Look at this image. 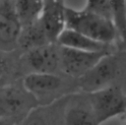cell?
<instances>
[{
    "mask_svg": "<svg viewBox=\"0 0 126 125\" xmlns=\"http://www.w3.org/2000/svg\"><path fill=\"white\" fill-rule=\"evenodd\" d=\"M65 28L107 45L119 37L112 20L96 15L85 8L75 9L65 6Z\"/></svg>",
    "mask_w": 126,
    "mask_h": 125,
    "instance_id": "6da1fadb",
    "label": "cell"
},
{
    "mask_svg": "<svg viewBox=\"0 0 126 125\" xmlns=\"http://www.w3.org/2000/svg\"><path fill=\"white\" fill-rule=\"evenodd\" d=\"M121 71L119 55L106 53L88 72L79 79V87L87 94H92L114 85V81Z\"/></svg>",
    "mask_w": 126,
    "mask_h": 125,
    "instance_id": "7a4b0ae2",
    "label": "cell"
},
{
    "mask_svg": "<svg viewBox=\"0 0 126 125\" xmlns=\"http://www.w3.org/2000/svg\"><path fill=\"white\" fill-rule=\"evenodd\" d=\"M89 94L90 106L97 125L124 115L126 99L124 92L120 87L111 85Z\"/></svg>",
    "mask_w": 126,
    "mask_h": 125,
    "instance_id": "3957f363",
    "label": "cell"
},
{
    "mask_svg": "<svg viewBox=\"0 0 126 125\" xmlns=\"http://www.w3.org/2000/svg\"><path fill=\"white\" fill-rule=\"evenodd\" d=\"M106 53L109 52H91L59 46V67L65 74L80 78Z\"/></svg>",
    "mask_w": 126,
    "mask_h": 125,
    "instance_id": "277c9868",
    "label": "cell"
},
{
    "mask_svg": "<svg viewBox=\"0 0 126 125\" xmlns=\"http://www.w3.org/2000/svg\"><path fill=\"white\" fill-rule=\"evenodd\" d=\"M65 6L64 0H44L38 22L49 42L56 43L57 37L65 29Z\"/></svg>",
    "mask_w": 126,
    "mask_h": 125,
    "instance_id": "5b68a950",
    "label": "cell"
},
{
    "mask_svg": "<svg viewBox=\"0 0 126 125\" xmlns=\"http://www.w3.org/2000/svg\"><path fill=\"white\" fill-rule=\"evenodd\" d=\"M26 61L32 72L55 73L59 68V46L48 42L26 51Z\"/></svg>",
    "mask_w": 126,
    "mask_h": 125,
    "instance_id": "8992f818",
    "label": "cell"
},
{
    "mask_svg": "<svg viewBox=\"0 0 126 125\" xmlns=\"http://www.w3.org/2000/svg\"><path fill=\"white\" fill-rule=\"evenodd\" d=\"M61 86L62 79L55 73L32 72L23 79L25 91L37 100L56 93Z\"/></svg>",
    "mask_w": 126,
    "mask_h": 125,
    "instance_id": "52a82bcc",
    "label": "cell"
},
{
    "mask_svg": "<svg viewBox=\"0 0 126 125\" xmlns=\"http://www.w3.org/2000/svg\"><path fill=\"white\" fill-rule=\"evenodd\" d=\"M26 110H32L28 94L13 86L0 89V117L13 119Z\"/></svg>",
    "mask_w": 126,
    "mask_h": 125,
    "instance_id": "ba28073f",
    "label": "cell"
},
{
    "mask_svg": "<svg viewBox=\"0 0 126 125\" xmlns=\"http://www.w3.org/2000/svg\"><path fill=\"white\" fill-rule=\"evenodd\" d=\"M22 25L17 18L12 3L4 0L0 6V46L10 50L17 44Z\"/></svg>",
    "mask_w": 126,
    "mask_h": 125,
    "instance_id": "9c48e42d",
    "label": "cell"
},
{
    "mask_svg": "<svg viewBox=\"0 0 126 125\" xmlns=\"http://www.w3.org/2000/svg\"><path fill=\"white\" fill-rule=\"evenodd\" d=\"M56 44L61 47L83 50V51H91V52H98V51H108V45L95 41L88 36L79 33L75 31L64 29L62 32L59 34L56 40Z\"/></svg>",
    "mask_w": 126,
    "mask_h": 125,
    "instance_id": "30bf717a",
    "label": "cell"
},
{
    "mask_svg": "<svg viewBox=\"0 0 126 125\" xmlns=\"http://www.w3.org/2000/svg\"><path fill=\"white\" fill-rule=\"evenodd\" d=\"M12 6L22 27H25L39 20L44 0H13Z\"/></svg>",
    "mask_w": 126,
    "mask_h": 125,
    "instance_id": "8fae6325",
    "label": "cell"
},
{
    "mask_svg": "<svg viewBox=\"0 0 126 125\" xmlns=\"http://www.w3.org/2000/svg\"><path fill=\"white\" fill-rule=\"evenodd\" d=\"M48 42L41 25L37 21L29 26L22 27L17 44H19L23 50L28 51Z\"/></svg>",
    "mask_w": 126,
    "mask_h": 125,
    "instance_id": "7c38bea8",
    "label": "cell"
},
{
    "mask_svg": "<svg viewBox=\"0 0 126 125\" xmlns=\"http://www.w3.org/2000/svg\"><path fill=\"white\" fill-rule=\"evenodd\" d=\"M63 125H97L93 110L82 103L69 106L63 116Z\"/></svg>",
    "mask_w": 126,
    "mask_h": 125,
    "instance_id": "4fadbf2b",
    "label": "cell"
},
{
    "mask_svg": "<svg viewBox=\"0 0 126 125\" xmlns=\"http://www.w3.org/2000/svg\"><path fill=\"white\" fill-rule=\"evenodd\" d=\"M112 21L118 31L120 39L123 41L125 36V27H126V5L125 0H109Z\"/></svg>",
    "mask_w": 126,
    "mask_h": 125,
    "instance_id": "5bb4252c",
    "label": "cell"
},
{
    "mask_svg": "<svg viewBox=\"0 0 126 125\" xmlns=\"http://www.w3.org/2000/svg\"><path fill=\"white\" fill-rule=\"evenodd\" d=\"M85 9L101 17L112 20V13L109 0H87Z\"/></svg>",
    "mask_w": 126,
    "mask_h": 125,
    "instance_id": "9a60e30c",
    "label": "cell"
},
{
    "mask_svg": "<svg viewBox=\"0 0 126 125\" xmlns=\"http://www.w3.org/2000/svg\"><path fill=\"white\" fill-rule=\"evenodd\" d=\"M24 125H48L44 117L36 112H32L26 119Z\"/></svg>",
    "mask_w": 126,
    "mask_h": 125,
    "instance_id": "2e32d148",
    "label": "cell"
},
{
    "mask_svg": "<svg viewBox=\"0 0 126 125\" xmlns=\"http://www.w3.org/2000/svg\"><path fill=\"white\" fill-rule=\"evenodd\" d=\"M6 61L4 59V57L0 54V79L3 78V76L6 73Z\"/></svg>",
    "mask_w": 126,
    "mask_h": 125,
    "instance_id": "e0dca14e",
    "label": "cell"
},
{
    "mask_svg": "<svg viewBox=\"0 0 126 125\" xmlns=\"http://www.w3.org/2000/svg\"><path fill=\"white\" fill-rule=\"evenodd\" d=\"M14 124L15 122H13V119L0 117V125H14Z\"/></svg>",
    "mask_w": 126,
    "mask_h": 125,
    "instance_id": "ac0fdd59",
    "label": "cell"
},
{
    "mask_svg": "<svg viewBox=\"0 0 126 125\" xmlns=\"http://www.w3.org/2000/svg\"><path fill=\"white\" fill-rule=\"evenodd\" d=\"M14 125H19V124H17V123H15V124H14Z\"/></svg>",
    "mask_w": 126,
    "mask_h": 125,
    "instance_id": "d6986e66",
    "label": "cell"
},
{
    "mask_svg": "<svg viewBox=\"0 0 126 125\" xmlns=\"http://www.w3.org/2000/svg\"><path fill=\"white\" fill-rule=\"evenodd\" d=\"M6 1H10V0H6Z\"/></svg>",
    "mask_w": 126,
    "mask_h": 125,
    "instance_id": "ffe728a7",
    "label": "cell"
}]
</instances>
